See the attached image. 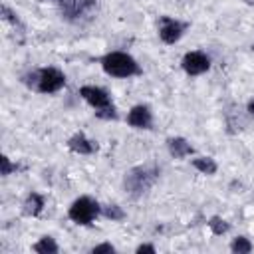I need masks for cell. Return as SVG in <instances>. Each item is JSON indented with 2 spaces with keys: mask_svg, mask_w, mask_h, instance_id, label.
Masks as SVG:
<instances>
[{
  "mask_svg": "<svg viewBox=\"0 0 254 254\" xmlns=\"http://www.w3.org/2000/svg\"><path fill=\"white\" fill-rule=\"evenodd\" d=\"M99 212H101V208H99V204H97L93 198H89V196H79L77 200L71 202L67 214H69V218H71L73 222H77V224H89V222H93V220L97 218Z\"/></svg>",
  "mask_w": 254,
  "mask_h": 254,
  "instance_id": "3",
  "label": "cell"
},
{
  "mask_svg": "<svg viewBox=\"0 0 254 254\" xmlns=\"http://www.w3.org/2000/svg\"><path fill=\"white\" fill-rule=\"evenodd\" d=\"M34 250H36V252H40V254H56V252H58V244H56V240H54V238L44 236L40 242H36Z\"/></svg>",
  "mask_w": 254,
  "mask_h": 254,
  "instance_id": "13",
  "label": "cell"
},
{
  "mask_svg": "<svg viewBox=\"0 0 254 254\" xmlns=\"http://www.w3.org/2000/svg\"><path fill=\"white\" fill-rule=\"evenodd\" d=\"M2 14H4V20L12 22V24H18V16H16L8 6H2Z\"/></svg>",
  "mask_w": 254,
  "mask_h": 254,
  "instance_id": "19",
  "label": "cell"
},
{
  "mask_svg": "<svg viewBox=\"0 0 254 254\" xmlns=\"http://www.w3.org/2000/svg\"><path fill=\"white\" fill-rule=\"evenodd\" d=\"M42 208H44V198H42V194L30 192V194L26 196V200H24V214H28V216H38V214L42 212Z\"/></svg>",
  "mask_w": 254,
  "mask_h": 254,
  "instance_id": "11",
  "label": "cell"
},
{
  "mask_svg": "<svg viewBox=\"0 0 254 254\" xmlns=\"http://www.w3.org/2000/svg\"><path fill=\"white\" fill-rule=\"evenodd\" d=\"M44 2H58V0H44Z\"/></svg>",
  "mask_w": 254,
  "mask_h": 254,
  "instance_id": "24",
  "label": "cell"
},
{
  "mask_svg": "<svg viewBox=\"0 0 254 254\" xmlns=\"http://www.w3.org/2000/svg\"><path fill=\"white\" fill-rule=\"evenodd\" d=\"M101 212H103V216L109 218V220H123V218H125V212H123V208H121L119 204H105V206L101 208Z\"/></svg>",
  "mask_w": 254,
  "mask_h": 254,
  "instance_id": "14",
  "label": "cell"
},
{
  "mask_svg": "<svg viewBox=\"0 0 254 254\" xmlns=\"http://www.w3.org/2000/svg\"><path fill=\"white\" fill-rule=\"evenodd\" d=\"M65 85V75L56 67H44L38 71V91L42 93H56Z\"/></svg>",
  "mask_w": 254,
  "mask_h": 254,
  "instance_id": "4",
  "label": "cell"
},
{
  "mask_svg": "<svg viewBox=\"0 0 254 254\" xmlns=\"http://www.w3.org/2000/svg\"><path fill=\"white\" fill-rule=\"evenodd\" d=\"M91 252H93V254H103V252L111 254V252H115V248H113L111 244H99V246H93Z\"/></svg>",
  "mask_w": 254,
  "mask_h": 254,
  "instance_id": "20",
  "label": "cell"
},
{
  "mask_svg": "<svg viewBox=\"0 0 254 254\" xmlns=\"http://www.w3.org/2000/svg\"><path fill=\"white\" fill-rule=\"evenodd\" d=\"M246 4H254V0H246Z\"/></svg>",
  "mask_w": 254,
  "mask_h": 254,
  "instance_id": "23",
  "label": "cell"
},
{
  "mask_svg": "<svg viewBox=\"0 0 254 254\" xmlns=\"http://www.w3.org/2000/svg\"><path fill=\"white\" fill-rule=\"evenodd\" d=\"M157 179H159V169H155V167H133L131 171L125 173L123 185H125V190L133 198H139L155 185Z\"/></svg>",
  "mask_w": 254,
  "mask_h": 254,
  "instance_id": "1",
  "label": "cell"
},
{
  "mask_svg": "<svg viewBox=\"0 0 254 254\" xmlns=\"http://www.w3.org/2000/svg\"><path fill=\"white\" fill-rule=\"evenodd\" d=\"M167 145H169V153H171L175 159H183V157H187V155L192 153L190 143H189L187 139H183V137H173V139L167 141Z\"/></svg>",
  "mask_w": 254,
  "mask_h": 254,
  "instance_id": "10",
  "label": "cell"
},
{
  "mask_svg": "<svg viewBox=\"0 0 254 254\" xmlns=\"http://www.w3.org/2000/svg\"><path fill=\"white\" fill-rule=\"evenodd\" d=\"M248 111L254 115V99H250V101H248Z\"/></svg>",
  "mask_w": 254,
  "mask_h": 254,
  "instance_id": "22",
  "label": "cell"
},
{
  "mask_svg": "<svg viewBox=\"0 0 254 254\" xmlns=\"http://www.w3.org/2000/svg\"><path fill=\"white\" fill-rule=\"evenodd\" d=\"M210 67V60L202 52H189L183 58V69L189 75H200Z\"/></svg>",
  "mask_w": 254,
  "mask_h": 254,
  "instance_id": "6",
  "label": "cell"
},
{
  "mask_svg": "<svg viewBox=\"0 0 254 254\" xmlns=\"http://www.w3.org/2000/svg\"><path fill=\"white\" fill-rule=\"evenodd\" d=\"M230 250H232V252H236V254H248V252L252 250V244H250V240H248V238L238 236V238H234V240H232Z\"/></svg>",
  "mask_w": 254,
  "mask_h": 254,
  "instance_id": "16",
  "label": "cell"
},
{
  "mask_svg": "<svg viewBox=\"0 0 254 254\" xmlns=\"http://www.w3.org/2000/svg\"><path fill=\"white\" fill-rule=\"evenodd\" d=\"M208 226H210V230L216 234V236H222V234H226L228 232V222L224 220V218H220V216H212L210 220H208Z\"/></svg>",
  "mask_w": 254,
  "mask_h": 254,
  "instance_id": "15",
  "label": "cell"
},
{
  "mask_svg": "<svg viewBox=\"0 0 254 254\" xmlns=\"http://www.w3.org/2000/svg\"><path fill=\"white\" fill-rule=\"evenodd\" d=\"M67 147L73 151V153H79V155H89L97 149V145L93 141H89L83 133H75L73 137H69L67 141Z\"/></svg>",
  "mask_w": 254,
  "mask_h": 254,
  "instance_id": "9",
  "label": "cell"
},
{
  "mask_svg": "<svg viewBox=\"0 0 254 254\" xmlns=\"http://www.w3.org/2000/svg\"><path fill=\"white\" fill-rule=\"evenodd\" d=\"M137 252H139V254H143V252L153 254V252H155V246H151V244H141V246H137Z\"/></svg>",
  "mask_w": 254,
  "mask_h": 254,
  "instance_id": "21",
  "label": "cell"
},
{
  "mask_svg": "<svg viewBox=\"0 0 254 254\" xmlns=\"http://www.w3.org/2000/svg\"><path fill=\"white\" fill-rule=\"evenodd\" d=\"M183 32H185V24H183V22L173 20V18H169V16H163V18H161L159 36H161V40H163L165 44H175V42H179L181 36H183Z\"/></svg>",
  "mask_w": 254,
  "mask_h": 254,
  "instance_id": "5",
  "label": "cell"
},
{
  "mask_svg": "<svg viewBox=\"0 0 254 254\" xmlns=\"http://www.w3.org/2000/svg\"><path fill=\"white\" fill-rule=\"evenodd\" d=\"M95 115H97V117H101V119H115V117H117V113H115V107H113V105H109V107H103V109L95 111Z\"/></svg>",
  "mask_w": 254,
  "mask_h": 254,
  "instance_id": "17",
  "label": "cell"
},
{
  "mask_svg": "<svg viewBox=\"0 0 254 254\" xmlns=\"http://www.w3.org/2000/svg\"><path fill=\"white\" fill-rule=\"evenodd\" d=\"M127 123L135 129H149L153 123V115L147 105H135L127 115Z\"/></svg>",
  "mask_w": 254,
  "mask_h": 254,
  "instance_id": "8",
  "label": "cell"
},
{
  "mask_svg": "<svg viewBox=\"0 0 254 254\" xmlns=\"http://www.w3.org/2000/svg\"><path fill=\"white\" fill-rule=\"evenodd\" d=\"M192 165H194V169L200 171L202 175H214V173H216V163H214V159H210V157H196V159L192 161Z\"/></svg>",
  "mask_w": 254,
  "mask_h": 254,
  "instance_id": "12",
  "label": "cell"
},
{
  "mask_svg": "<svg viewBox=\"0 0 254 254\" xmlns=\"http://www.w3.org/2000/svg\"><path fill=\"white\" fill-rule=\"evenodd\" d=\"M79 95L95 109H103V107H109L111 105V97L105 89L101 87H95V85H83L79 89Z\"/></svg>",
  "mask_w": 254,
  "mask_h": 254,
  "instance_id": "7",
  "label": "cell"
},
{
  "mask_svg": "<svg viewBox=\"0 0 254 254\" xmlns=\"http://www.w3.org/2000/svg\"><path fill=\"white\" fill-rule=\"evenodd\" d=\"M101 65H103V71L109 73V75H113V77H129V75L139 73L137 62L129 54H123V52H111V54H107L101 60Z\"/></svg>",
  "mask_w": 254,
  "mask_h": 254,
  "instance_id": "2",
  "label": "cell"
},
{
  "mask_svg": "<svg viewBox=\"0 0 254 254\" xmlns=\"http://www.w3.org/2000/svg\"><path fill=\"white\" fill-rule=\"evenodd\" d=\"M0 163H2V175H4V177H6V175H10L12 171H16V165H12V161H10L6 155L0 159Z\"/></svg>",
  "mask_w": 254,
  "mask_h": 254,
  "instance_id": "18",
  "label": "cell"
}]
</instances>
